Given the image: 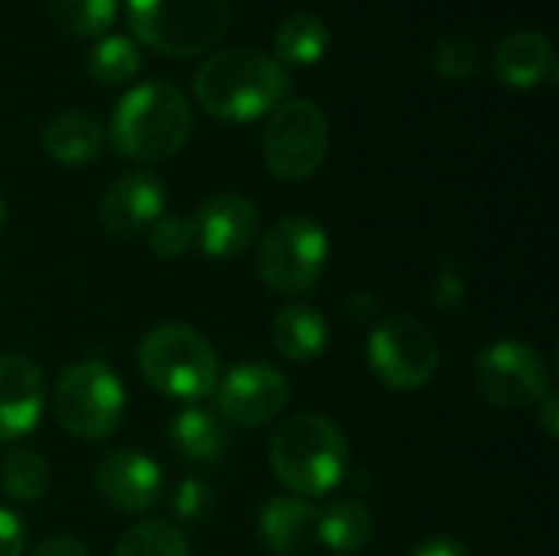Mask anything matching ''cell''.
<instances>
[{
  "mask_svg": "<svg viewBox=\"0 0 559 556\" xmlns=\"http://www.w3.org/2000/svg\"><path fill=\"white\" fill-rule=\"evenodd\" d=\"M193 92L206 115L229 125H246L285 102L292 92V75L262 49L229 46L213 52L197 69Z\"/></svg>",
  "mask_w": 559,
  "mask_h": 556,
  "instance_id": "cell-1",
  "label": "cell"
},
{
  "mask_svg": "<svg viewBox=\"0 0 559 556\" xmlns=\"http://www.w3.org/2000/svg\"><path fill=\"white\" fill-rule=\"evenodd\" d=\"M111 144L138 164H160L183 151L193 134L190 98L164 79L128 88L111 111Z\"/></svg>",
  "mask_w": 559,
  "mask_h": 556,
  "instance_id": "cell-2",
  "label": "cell"
},
{
  "mask_svg": "<svg viewBox=\"0 0 559 556\" xmlns=\"http://www.w3.org/2000/svg\"><path fill=\"white\" fill-rule=\"evenodd\" d=\"M269 465L285 488L311 501L331 495L344 482L350 446L334 419L321 413H295L272 433Z\"/></svg>",
  "mask_w": 559,
  "mask_h": 556,
  "instance_id": "cell-3",
  "label": "cell"
},
{
  "mask_svg": "<svg viewBox=\"0 0 559 556\" xmlns=\"http://www.w3.org/2000/svg\"><path fill=\"white\" fill-rule=\"evenodd\" d=\"M124 10L134 39L174 59L210 52L233 16L229 0H128Z\"/></svg>",
  "mask_w": 559,
  "mask_h": 556,
  "instance_id": "cell-4",
  "label": "cell"
},
{
  "mask_svg": "<svg viewBox=\"0 0 559 556\" xmlns=\"http://www.w3.org/2000/svg\"><path fill=\"white\" fill-rule=\"evenodd\" d=\"M138 367L151 390L180 403H200L203 397H213L219 380L216 351L187 324H160L147 331L138 347Z\"/></svg>",
  "mask_w": 559,
  "mask_h": 556,
  "instance_id": "cell-5",
  "label": "cell"
},
{
  "mask_svg": "<svg viewBox=\"0 0 559 556\" xmlns=\"http://www.w3.org/2000/svg\"><path fill=\"white\" fill-rule=\"evenodd\" d=\"M52 416L79 439H105L124 419V387L108 364L79 360L56 380Z\"/></svg>",
  "mask_w": 559,
  "mask_h": 556,
  "instance_id": "cell-6",
  "label": "cell"
},
{
  "mask_svg": "<svg viewBox=\"0 0 559 556\" xmlns=\"http://www.w3.org/2000/svg\"><path fill=\"white\" fill-rule=\"evenodd\" d=\"M331 239L311 216H285L259 242V275L278 295H305L328 269Z\"/></svg>",
  "mask_w": 559,
  "mask_h": 556,
  "instance_id": "cell-7",
  "label": "cell"
},
{
  "mask_svg": "<svg viewBox=\"0 0 559 556\" xmlns=\"http://www.w3.org/2000/svg\"><path fill=\"white\" fill-rule=\"evenodd\" d=\"M328 154V115L308 98H285L262 134L265 167L282 180H308Z\"/></svg>",
  "mask_w": 559,
  "mask_h": 556,
  "instance_id": "cell-8",
  "label": "cell"
},
{
  "mask_svg": "<svg viewBox=\"0 0 559 556\" xmlns=\"http://www.w3.org/2000/svg\"><path fill=\"white\" fill-rule=\"evenodd\" d=\"M367 364L386 387L419 390L439 370L436 334L413 315H390L367 338Z\"/></svg>",
  "mask_w": 559,
  "mask_h": 556,
  "instance_id": "cell-9",
  "label": "cell"
},
{
  "mask_svg": "<svg viewBox=\"0 0 559 556\" xmlns=\"http://www.w3.org/2000/svg\"><path fill=\"white\" fill-rule=\"evenodd\" d=\"M475 390L498 410H534L550 393V370L537 347L524 341H495L475 360Z\"/></svg>",
  "mask_w": 559,
  "mask_h": 556,
  "instance_id": "cell-10",
  "label": "cell"
},
{
  "mask_svg": "<svg viewBox=\"0 0 559 556\" xmlns=\"http://www.w3.org/2000/svg\"><path fill=\"white\" fill-rule=\"evenodd\" d=\"M288 393L292 387L278 367L249 360V364H236L216 380L213 400L226 423L255 429V426L272 423L285 410Z\"/></svg>",
  "mask_w": 559,
  "mask_h": 556,
  "instance_id": "cell-11",
  "label": "cell"
},
{
  "mask_svg": "<svg viewBox=\"0 0 559 556\" xmlns=\"http://www.w3.org/2000/svg\"><path fill=\"white\" fill-rule=\"evenodd\" d=\"M95 488L115 511L147 514L164 498V472L151 456L138 449H118L98 462Z\"/></svg>",
  "mask_w": 559,
  "mask_h": 556,
  "instance_id": "cell-12",
  "label": "cell"
},
{
  "mask_svg": "<svg viewBox=\"0 0 559 556\" xmlns=\"http://www.w3.org/2000/svg\"><path fill=\"white\" fill-rule=\"evenodd\" d=\"M193 246L206 259H236L249 249V242L259 233V213L255 206L239 193H219L210 197L193 216Z\"/></svg>",
  "mask_w": 559,
  "mask_h": 556,
  "instance_id": "cell-13",
  "label": "cell"
},
{
  "mask_svg": "<svg viewBox=\"0 0 559 556\" xmlns=\"http://www.w3.org/2000/svg\"><path fill=\"white\" fill-rule=\"evenodd\" d=\"M167 206V190L160 177L147 170H131L118 177L102 197V223L111 236L131 239L151 229Z\"/></svg>",
  "mask_w": 559,
  "mask_h": 556,
  "instance_id": "cell-14",
  "label": "cell"
},
{
  "mask_svg": "<svg viewBox=\"0 0 559 556\" xmlns=\"http://www.w3.org/2000/svg\"><path fill=\"white\" fill-rule=\"evenodd\" d=\"M46 406L43 370L23 354H0V442L29 436Z\"/></svg>",
  "mask_w": 559,
  "mask_h": 556,
  "instance_id": "cell-15",
  "label": "cell"
},
{
  "mask_svg": "<svg viewBox=\"0 0 559 556\" xmlns=\"http://www.w3.org/2000/svg\"><path fill=\"white\" fill-rule=\"evenodd\" d=\"M491 69L501 85L508 88H537L544 82L557 79V52L547 33L537 29H518L504 36L495 49Z\"/></svg>",
  "mask_w": 559,
  "mask_h": 556,
  "instance_id": "cell-16",
  "label": "cell"
},
{
  "mask_svg": "<svg viewBox=\"0 0 559 556\" xmlns=\"http://www.w3.org/2000/svg\"><path fill=\"white\" fill-rule=\"evenodd\" d=\"M259 537L275 556H308L318 547V508L308 498H272L259 514Z\"/></svg>",
  "mask_w": 559,
  "mask_h": 556,
  "instance_id": "cell-17",
  "label": "cell"
},
{
  "mask_svg": "<svg viewBox=\"0 0 559 556\" xmlns=\"http://www.w3.org/2000/svg\"><path fill=\"white\" fill-rule=\"evenodd\" d=\"M102 144H105V134H102L98 118L82 108L56 111L43 128V151L62 167L92 164L102 154Z\"/></svg>",
  "mask_w": 559,
  "mask_h": 556,
  "instance_id": "cell-18",
  "label": "cell"
},
{
  "mask_svg": "<svg viewBox=\"0 0 559 556\" xmlns=\"http://www.w3.org/2000/svg\"><path fill=\"white\" fill-rule=\"evenodd\" d=\"M167 442L170 449L183 459V462H193V465H216L223 456H226V446H229V433L226 426L219 423L216 413L203 410V406H187L180 410L170 426H167Z\"/></svg>",
  "mask_w": 559,
  "mask_h": 556,
  "instance_id": "cell-19",
  "label": "cell"
},
{
  "mask_svg": "<svg viewBox=\"0 0 559 556\" xmlns=\"http://www.w3.org/2000/svg\"><path fill=\"white\" fill-rule=\"evenodd\" d=\"M373 534H377L373 514L357 498H334L324 508H318V544H324L331 554H364Z\"/></svg>",
  "mask_w": 559,
  "mask_h": 556,
  "instance_id": "cell-20",
  "label": "cell"
},
{
  "mask_svg": "<svg viewBox=\"0 0 559 556\" xmlns=\"http://www.w3.org/2000/svg\"><path fill=\"white\" fill-rule=\"evenodd\" d=\"M272 344L282 357L288 360H314L324 354L328 341H331V324L328 318L311 308V305H285L275 318H272Z\"/></svg>",
  "mask_w": 559,
  "mask_h": 556,
  "instance_id": "cell-21",
  "label": "cell"
},
{
  "mask_svg": "<svg viewBox=\"0 0 559 556\" xmlns=\"http://www.w3.org/2000/svg\"><path fill=\"white\" fill-rule=\"evenodd\" d=\"M328 23L311 10H298L275 29V62L285 69H308L328 52Z\"/></svg>",
  "mask_w": 559,
  "mask_h": 556,
  "instance_id": "cell-22",
  "label": "cell"
},
{
  "mask_svg": "<svg viewBox=\"0 0 559 556\" xmlns=\"http://www.w3.org/2000/svg\"><path fill=\"white\" fill-rule=\"evenodd\" d=\"M141 49L131 36H118V33H105L98 36V43L88 49L85 56V69L98 85H128L138 72H141Z\"/></svg>",
  "mask_w": 559,
  "mask_h": 556,
  "instance_id": "cell-23",
  "label": "cell"
},
{
  "mask_svg": "<svg viewBox=\"0 0 559 556\" xmlns=\"http://www.w3.org/2000/svg\"><path fill=\"white\" fill-rule=\"evenodd\" d=\"M0 485L13 501L33 505L49 488V462L36 449H10L0 462Z\"/></svg>",
  "mask_w": 559,
  "mask_h": 556,
  "instance_id": "cell-24",
  "label": "cell"
},
{
  "mask_svg": "<svg viewBox=\"0 0 559 556\" xmlns=\"http://www.w3.org/2000/svg\"><path fill=\"white\" fill-rule=\"evenodd\" d=\"M52 23L69 36H105L115 26L118 0H46Z\"/></svg>",
  "mask_w": 559,
  "mask_h": 556,
  "instance_id": "cell-25",
  "label": "cell"
},
{
  "mask_svg": "<svg viewBox=\"0 0 559 556\" xmlns=\"http://www.w3.org/2000/svg\"><path fill=\"white\" fill-rule=\"evenodd\" d=\"M115 556H193L187 534L167 521H141L128 528L115 547Z\"/></svg>",
  "mask_w": 559,
  "mask_h": 556,
  "instance_id": "cell-26",
  "label": "cell"
},
{
  "mask_svg": "<svg viewBox=\"0 0 559 556\" xmlns=\"http://www.w3.org/2000/svg\"><path fill=\"white\" fill-rule=\"evenodd\" d=\"M432 66L442 79H452V82H462V79H472L481 66V52L475 46L472 36L465 33H445L436 49H432Z\"/></svg>",
  "mask_w": 559,
  "mask_h": 556,
  "instance_id": "cell-27",
  "label": "cell"
},
{
  "mask_svg": "<svg viewBox=\"0 0 559 556\" xmlns=\"http://www.w3.org/2000/svg\"><path fill=\"white\" fill-rule=\"evenodd\" d=\"M147 246L154 256L160 259H180L193 249V226L183 216H160L151 229H147Z\"/></svg>",
  "mask_w": 559,
  "mask_h": 556,
  "instance_id": "cell-28",
  "label": "cell"
},
{
  "mask_svg": "<svg viewBox=\"0 0 559 556\" xmlns=\"http://www.w3.org/2000/svg\"><path fill=\"white\" fill-rule=\"evenodd\" d=\"M170 508L180 521L187 524H200L213 514L216 508V498H213V488L200 478H183L174 495H170Z\"/></svg>",
  "mask_w": 559,
  "mask_h": 556,
  "instance_id": "cell-29",
  "label": "cell"
},
{
  "mask_svg": "<svg viewBox=\"0 0 559 556\" xmlns=\"http://www.w3.org/2000/svg\"><path fill=\"white\" fill-rule=\"evenodd\" d=\"M26 547V528L16 511L0 505V556H20Z\"/></svg>",
  "mask_w": 559,
  "mask_h": 556,
  "instance_id": "cell-30",
  "label": "cell"
},
{
  "mask_svg": "<svg viewBox=\"0 0 559 556\" xmlns=\"http://www.w3.org/2000/svg\"><path fill=\"white\" fill-rule=\"evenodd\" d=\"M29 556H88V551L75 537H49V541L36 544V551Z\"/></svg>",
  "mask_w": 559,
  "mask_h": 556,
  "instance_id": "cell-31",
  "label": "cell"
},
{
  "mask_svg": "<svg viewBox=\"0 0 559 556\" xmlns=\"http://www.w3.org/2000/svg\"><path fill=\"white\" fill-rule=\"evenodd\" d=\"M409 556H472L462 544L449 541V537H432V541H423Z\"/></svg>",
  "mask_w": 559,
  "mask_h": 556,
  "instance_id": "cell-32",
  "label": "cell"
},
{
  "mask_svg": "<svg viewBox=\"0 0 559 556\" xmlns=\"http://www.w3.org/2000/svg\"><path fill=\"white\" fill-rule=\"evenodd\" d=\"M537 416H540V426H544V433L550 436V439H557L559 436V403H557V393H547L537 406Z\"/></svg>",
  "mask_w": 559,
  "mask_h": 556,
  "instance_id": "cell-33",
  "label": "cell"
},
{
  "mask_svg": "<svg viewBox=\"0 0 559 556\" xmlns=\"http://www.w3.org/2000/svg\"><path fill=\"white\" fill-rule=\"evenodd\" d=\"M3 226H7V200L0 193V233H3Z\"/></svg>",
  "mask_w": 559,
  "mask_h": 556,
  "instance_id": "cell-34",
  "label": "cell"
}]
</instances>
